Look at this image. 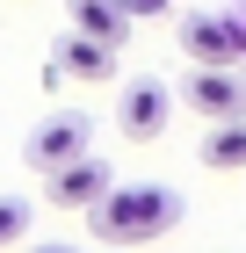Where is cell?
I'll return each mask as SVG.
<instances>
[{"mask_svg":"<svg viewBox=\"0 0 246 253\" xmlns=\"http://www.w3.org/2000/svg\"><path fill=\"white\" fill-rule=\"evenodd\" d=\"M174 224H181V195L159 188V181H145V188H109L87 210V232L101 239V246H152V239H167Z\"/></svg>","mask_w":246,"mask_h":253,"instance_id":"obj_1","label":"cell"},{"mask_svg":"<svg viewBox=\"0 0 246 253\" xmlns=\"http://www.w3.org/2000/svg\"><path fill=\"white\" fill-rule=\"evenodd\" d=\"M174 37H181V51H189V65L239 73V58H246V22L239 15H189Z\"/></svg>","mask_w":246,"mask_h":253,"instance_id":"obj_2","label":"cell"},{"mask_svg":"<svg viewBox=\"0 0 246 253\" xmlns=\"http://www.w3.org/2000/svg\"><path fill=\"white\" fill-rule=\"evenodd\" d=\"M167 116H174V94H167V80H123V94H116V123H123V137H167Z\"/></svg>","mask_w":246,"mask_h":253,"instance_id":"obj_3","label":"cell"},{"mask_svg":"<svg viewBox=\"0 0 246 253\" xmlns=\"http://www.w3.org/2000/svg\"><path fill=\"white\" fill-rule=\"evenodd\" d=\"M181 101H189V116H203V123H232V116H246V80L217 73V65H196V73L181 80Z\"/></svg>","mask_w":246,"mask_h":253,"instance_id":"obj_4","label":"cell"},{"mask_svg":"<svg viewBox=\"0 0 246 253\" xmlns=\"http://www.w3.org/2000/svg\"><path fill=\"white\" fill-rule=\"evenodd\" d=\"M44 188H51V203H58V210H95V203L116 188V181H109V159L80 152V159H65V167H51V174H44Z\"/></svg>","mask_w":246,"mask_h":253,"instance_id":"obj_5","label":"cell"},{"mask_svg":"<svg viewBox=\"0 0 246 253\" xmlns=\"http://www.w3.org/2000/svg\"><path fill=\"white\" fill-rule=\"evenodd\" d=\"M87 137H95V123L80 116V109H58V116H44L37 137H29V167H37V174H51V167H65V159L87 152Z\"/></svg>","mask_w":246,"mask_h":253,"instance_id":"obj_6","label":"cell"},{"mask_svg":"<svg viewBox=\"0 0 246 253\" xmlns=\"http://www.w3.org/2000/svg\"><path fill=\"white\" fill-rule=\"evenodd\" d=\"M51 80H116V51L73 29V37L51 51Z\"/></svg>","mask_w":246,"mask_h":253,"instance_id":"obj_7","label":"cell"},{"mask_svg":"<svg viewBox=\"0 0 246 253\" xmlns=\"http://www.w3.org/2000/svg\"><path fill=\"white\" fill-rule=\"evenodd\" d=\"M65 15H73V29H80V37L109 43V51H123V37H131V15H123L116 0H65Z\"/></svg>","mask_w":246,"mask_h":253,"instance_id":"obj_8","label":"cell"},{"mask_svg":"<svg viewBox=\"0 0 246 253\" xmlns=\"http://www.w3.org/2000/svg\"><path fill=\"white\" fill-rule=\"evenodd\" d=\"M196 152H203V167H210V174H239V167H246V116L210 123V137L196 145Z\"/></svg>","mask_w":246,"mask_h":253,"instance_id":"obj_9","label":"cell"},{"mask_svg":"<svg viewBox=\"0 0 246 253\" xmlns=\"http://www.w3.org/2000/svg\"><path fill=\"white\" fill-rule=\"evenodd\" d=\"M29 246V203L22 195H0V253Z\"/></svg>","mask_w":246,"mask_h":253,"instance_id":"obj_10","label":"cell"},{"mask_svg":"<svg viewBox=\"0 0 246 253\" xmlns=\"http://www.w3.org/2000/svg\"><path fill=\"white\" fill-rule=\"evenodd\" d=\"M116 7H123V15H131V22H145V15H167L174 0H116Z\"/></svg>","mask_w":246,"mask_h":253,"instance_id":"obj_11","label":"cell"},{"mask_svg":"<svg viewBox=\"0 0 246 253\" xmlns=\"http://www.w3.org/2000/svg\"><path fill=\"white\" fill-rule=\"evenodd\" d=\"M15 253H80V246H65V239H44V246H15Z\"/></svg>","mask_w":246,"mask_h":253,"instance_id":"obj_12","label":"cell"},{"mask_svg":"<svg viewBox=\"0 0 246 253\" xmlns=\"http://www.w3.org/2000/svg\"><path fill=\"white\" fill-rule=\"evenodd\" d=\"M239 80H246V73H239Z\"/></svg>","mask_w":246,"mask_h":253,"instance_id":"obj_13","label":"cell"}]
</instances>
